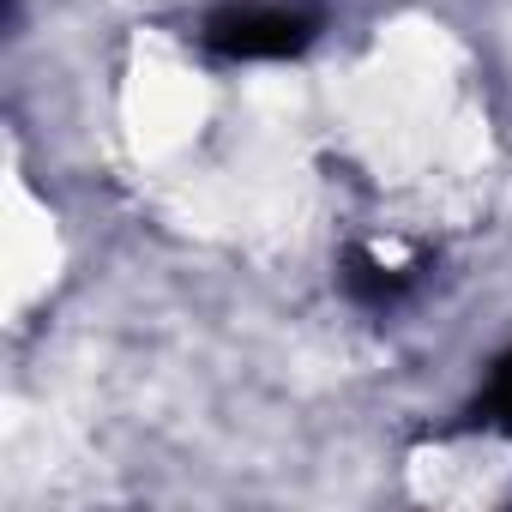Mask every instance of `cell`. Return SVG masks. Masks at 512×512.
<instances>
[{
  "label": "cell",
  "instance_id": "3957f363",
  "mask_svg": "<svg viewBox=\"0 0 512 512\" xmlns=\"http://www.w3.org/2000/svg\"><path fill=\"white\" fill-rule=\"evenodd\" d=\"M488 410H494V422L512 434V350L500 356V368H494V386H488Z\"/></svg>",
  "mask_w": 512,
  "mask_h": 512
},
{
  "label": "cell",
  "instance_id": "7a4b0ae2",
  "mask_svg": "<svg viewBox=\"0 0 512 512\" xmlns=\"http://www.w3.org/2000/svg\"><path fill=\"white\" fill-rule=\"evenodd\" d=\"M344 290H350V302H362V308H392V302L410 290V272L386 266L380 253H350V260H344Z\"/></svg>",
  "mask_w": 512,
  "mask_h": 512
},
{
  "label": "cell",
  "instance_id": "6da1fadb",
  "mask_svg": "<svg viewBox=\"0 0 512 512\" xmlns=\"http://www.w3.org/2000/svg\"><path fill=\"white\" fill-rule=\"evenodd\" d=\"M199 37L223 61H290L320 37V13H308V7H223L205 19Z\"/></svg>",
  "mask_w": 512,
  "mask_h": 512
}]
</instances>
